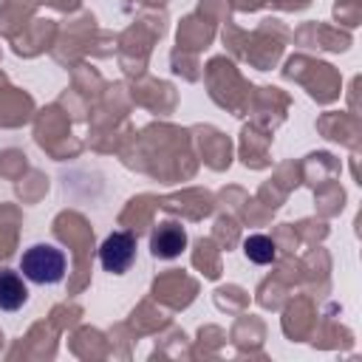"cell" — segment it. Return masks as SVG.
I'll use <instances>...</instances> for the list:
<instances>
[{
  "instance_id": "cell-1",
  "label": "cell",
  "mask_w": 362,
  "mask_h": 362,
  "mask_svg": "<svg viewBox=\"0 0 362 362\" xmlns=\"http://www.w3.org/2000/svg\"><path fill=\"white\" fill-rule=\"evenodd\" d=\"M65 255L51 246V243H37L31 249L23 252L20 257V272L25 280L31 283H40V286H51V283H59L65 277Z\"/></svg>"
},
{
  "instance_id": "cell-4",
  "label": "cell",
  "mask_w": 362,
  "mask_h": 362,
  "mask_svg": "<svg viewBox=\"0 0 362 362\" xmlns=\"http://www.w3.org/2000/svg\"><path fill=\"white\" fill-rule=\"evenodd\" d=\"M25 300H28V288H25L23 277L17 272L0 269V308L17 311L20 305H25Z\"/></svg>"
},
{
  "instance_id": "cell-2",
  "label": "cell",
  "mask_w": 362,
  "mask_h": 362,
  "mask_svg": "<svg viewBox=\"0 0 362 362\" xmlns=\"http://www.w3.org/2000/svg\"><path fill=\"white\" fill-rule=\"evenodd\" d=\"M99 260L105 272L122 274L136 260V238L130 232H110L99 246Z\"/></svg>"
},
{
  "instance_id": "cell-3",
  "label": "cell",
  "mask_w": 362,
  "mask_h": 362,
  "mask_svg": "<svg viewBox=\"0 0 362 362\" xmlns=\"http://www.w3.org/2000/svg\"><path fill=\"white\" fill-rule=\"evenodd\" d=\"M184 246H187V232H184V226L175 223V221L158 223V226L153 229V235H150V249H153L156 257H164V260L178 257V255L184 252Z\"/></svg>"
},
{
  "instance_id": "cell-5",
  "label": "cell",
  "mask_w": 362,
  "mask_h": 362,
  "mask_svg": "<svg viewBox=\"0 0 362 362\" xmlns=\"http://www.w3.org/2000/svg\"><path fill=\"white\" fill-rule=\"evenodd\" d=\"M243 252H246V257L252 263H260V266H266V263L274 260V243L266 235H249L243 240Z\"/></svg>"
}]
</instances>
